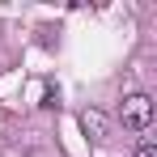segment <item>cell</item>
Masks as SVG:
<instances>
[{
	"mask_svg": "<svg viewBox=\"0 0 157 157\" xmlns=\"http://www.w3.org/2000/svg\"><path fill=\"white\" fill-rule=\"evenodd\" d=\"M119 119H123V128H132V132H149V123H153V102H149L144 94H132V98H123V106H119Z\"/></svg>",
	"mask_w": 157,
	"mask_h": 157,
	"instance_id": "obj_1",
	"label": "cell"
},
{
	"mask_svg": "<svg viewBox=\"0 0 157 157\" xmlns=\"http://www.w3.org/2000/svg\"><path fill=\"white\" fill-rule=\"evenodd\" d=\"M81 128L89 132L94 140H106V115L102 110H85V115H81Z\"/></svg>",
	"mask_w": 157,
	"mask_h": 157,
	"instance_id": "obj_2",
	"label": "cell"
},
{
	"mask_svg": "<svg viewBox=\"0 0 157 157\" xmlns=\"http://www.w3.org/2000/svg\"><path fill=\"white\" fill-rule=\"evenodd\" d=\"M136 157H157V144L153 140H140V144H136Z\"/></svg>",
	"mask_w": 157,
	"mask_h": 157,
	"instance_id": "obj_3",
	"label": "cell"
}]
</instances>
